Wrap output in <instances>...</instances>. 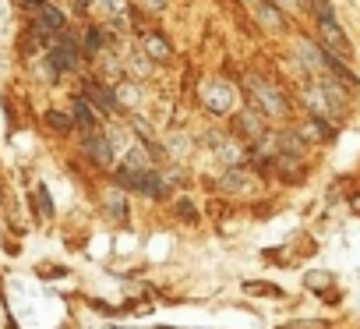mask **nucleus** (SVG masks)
I'll use <instances>...</instances> for the list:
<instances>
[{
  "label": "nucleus",
  "instance_id": "nucleus-19",
  "mask_svg": "<svg viewBox=\"0 0 360 329\" xmlns=\"http://www.w3.org/2000/svg\"><path fill=\"white\" fill-rule=\"evenodd\" d=\"M244 4H251V8H262V4H265V0H244Z\"/></svg>",
  "mask_w": 360,
  "mask_h": 329
},
{
  "label": "nucleus",
  "instance_id": "nucleus-3",
  "mask_svg": "<svg viewBox=\"0 0 360 329\" xmlns=\"http://www.w3.org/2000/svg\"><path fill=\"white\" fill-rule=\"evenodd\" d=\"M85 152H89L92 163H99V167H110V145H106L103 135L89 131V135H85Z\"/></svg>",
  "mask_w": 360,
  "mask_h": 329
},
{
  "label": "nucleus",
  "instance_id": "nucleus-13",
  "mask_svg": "<svg viewBox=\"0 0 360 329\" xmlns=\"http://www.w3.org/2000/svg\"><path fill=\"white\" fill-rule=\"evenodd\" d=\"M36 199H39V206H43V216H50V213H53V202H50V192H46L43 185L36 188Z\"/></svg>",
  "mask_w": 360,
  "mask_h": 329
},
{
  "label": "nucleus",
  "instance_id": "nucleus-17",
  "mask_svg": "<svg viewBox=\"0 0 360 329\" xmlns=\"http://www.w3.org/2000/svg\"><path fill=\"white\" fill-rule=\"evenodd\" d=\"M145 4H148L152 11H162V8H166V0H145Z\"/></svg>",
  "mask_w": 360,
  "mask_h": 329
},
{
  "label": "nucleus",
  "instance_id": "nucleus-1",
  "mask_svg": "<svg viewBox=\"0 0 360 329\" xmlns=\"http://www.w3.org/2000/svg\"><path fill=\"white\" fill-rule=\"evenodd\" d=\"M50 68L60 75V71H75L78 68V39L71 32H60L53 54H50Z\"/></svg>",
  "mask_w": 360,
  "mask_h": 329
},
{
  "label": "nucleus",
  "instance_id": "nucleus-12",
  "mask_svg": "<svg viewBox=\"0 0 360 329\" xmlns=\"http://www.w3.org/2000/svg\"><path fill=\"white\" fill-rule=\"evenodd\" d=\"M99 46H103V32L99 29H89L85 32V54H96Z\"/></svg>",
  "mask_w": 360,
  "mask_h": 329
},
{
  "label": "nucleus",
  "instance_id": "nucleus-4",
  "mask_svg": "<svg viewBox=\"0 0 360 329\" xmlns=\"http://www.w3.org/2000/svg\"><path fill=\"white\" fill-rule=\"evenodd\" d=\"M82 96H85V99L92 103V106H99L103 113H106V110H113V96H110V92H106V89H103L99 82H92V78L85 82V89H82Z\"/></svg>",
  "mask_w": 360,
  "mask_h": 329
},
{
  "label": "nucleus",
  "instance_id": "nucleus-10",
  "mask_svg": "<svg viewBox=\"0 0 360 329\" xmlns=\"http://www.w3.org/2000/svg\"><path fill=\"white\" fill-rule=\"evenodd\" d=\"M106 209H110V216H113L117 223H124V220H127V206H124V195H110V199H106Z\"/></svg>",
  "mask_w": 360,
  "mask_h": 329
},
{
  "label": "nucleus",
  "instance_id": "nucleus-15",
  "mask_svg": "<svg viewBox=\"0 0 360 329\" xmlns=\"http://www.w3.org/2000/svg\"><path fill=\"white\" fill-rule=\"evenodd\" d=\"M279 329H328L325 322H290V325H279Z\"/></svg>",
  "mask_w": 360,
  "mask_h": 329
},
{
  "label": "nucleus",
  "instance_id": "nucleus-18",
  "mask_svg": "<svg viewBox=\"0 0 360 329\" xmlns=\"http://www.w3.org/2000/svg\"><path fill=\"white\" fill-rule=\"evenodd\" d=\"M89 4H92V0H75V8H78V11H82V15H85V11H89Z\"/></svg>",
  "mask_w": 360,
  "mask_h": 329
},
{
  "label": "nucleus",
  "instance_id": "nucleus-5",
  "mask_svg": "<svg viewBox=\"0 0 360 329\" xmlns=\"http://www.w3.org/2000/svg\"><path fill=\"white\" fill-rule=\"evenodd\" d=\"M71 117H75V124H78L85 135H89V131H96V110L89 106V99H85V96H78V99H75Z\"/></svg>",
  "mask_w": 360,
  "mask_h": 329
},
{
  "label": "nucleus",
  "instance_id": "nucleus-7",
  "mask_svg": "<svg viewBox=\"0 0 360 329\" xmlns=\"http://www.w3.org/2000/svg\"><path fill=\"white\" fill-rule=\"evenodd\" d=\"M244 290H248V294H258V297H283V287L265 283V280H248Z\"/></svg>",
  "mask_w": 360,
  "mask_h": 329
},
{
  "label": "nucleus",
  "instance_id": "nucleus-11",
  "mask_svg": "<svg viewBox=\"0 0 360 329\" xmlns=\"http://www.w3.org/2000/svg\"><path fill=\"white\" fill-rule=\"evenodd\" d=\"M237 124H240V131H248V135H251V131H255V135L262 131V117H258V113H244V117H237Z\"/></svg>",
  "mask_w": 360,
  "mask_h": 329
},
{
  "label": "nucleus",
  "instance_id": "nucleus-8",
  "mask_svg": "<svg viewBox=\"0 0 360 329\" xmlns=\"http://www.w3.org/2000/svg\"><path fill=\"white\" fill-rule=\"evenodd\" d=\"M145 50H148L152 61H169V43H166L162 36H148V39H145Z\"/></svg>",
  "mask_w": 360,
  "mask_h": 329
},
{
  "label": "nucleus",
  "instance_id": "nucleus-6",
  "mask_svg": "<svg viewBox=\"0 0 360 329\" xmlns=\"http://www.w3.org/2000/svg\"><path fill=\"white\" fill-rule=\"evenodd\" d=\"M230 99H233L230 85H212V89H209V96H205V106H209V110H216V113H223V110H230Z\"/></svg>",
  "mask_w": 360,
  "mask_h": 329
},
{
  "label": "nucleus",
  "instance_id": "nucleus-2",
  "mask_svg": "<svg viewBox=\"0 0 360 329\" xmlns=\"http://www.w3.org/2000/svg\"><path fill=\"white\" fill-rule=\"evenodd\" d=\"M248 89H251V99H258V103L265 106V113H272V117L286 113V99H283L279 89H272L269 82H262V78H248Z\"/></svg>",
  "mask_w": 360,
  "mask_h": 329
},
{
  "label": "nucleus",
  "instance_id": "nucleus-14",
  "mask_svg": "<svg viewBox=\"0 0 360 329\" xmlns=\"http://www.w3.org/2000/svg\"><path fill=\"white\" fill-rule=\"evenodd\" d=\"M332 276L328 273H307V287H328Z\"/></svg>",
  "mask_w": 360,
  "mask_h": 329
},
{
  "label": "nucleus",
  "instance_id": "nucleus-16",
  "mask_svg": "<svg viewBox=\"0 0 360 329\" xmlns=\"http://www.w3.org/2000/svg\"><path fill=\"white\" fill-rule=\"evenodd\" d=\"M176 209H180V216H184V220H198V213H195V206H191V202H180Z\"/></svg>",
  "mask_w": 360,
  "mask_h": 329
},
{
  "label": "nucleus",
  "instance_id": "nucleus-9",
  "mask_svg": "<svg viewBox=\"0 0 360 329\" xmlns=\"http://www.w3.org/2000/svg\"><path fill=\"white\" fill-rule=\"evenodd\" d=\"M46 124H50V131H57V135H68V131L75 128V117H68V113H57V110H50V113H46Z\"/></svg>",
  "mask_w": 360,
  "mask_h": 329
}]
</instances>
